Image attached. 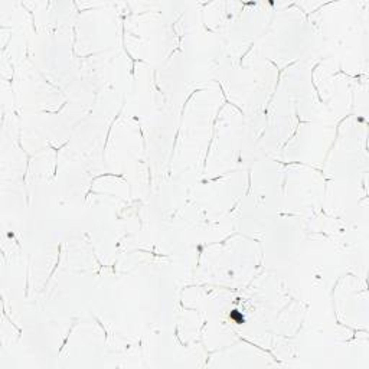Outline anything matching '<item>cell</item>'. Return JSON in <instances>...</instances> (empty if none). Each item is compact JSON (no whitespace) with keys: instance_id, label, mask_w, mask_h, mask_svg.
Wrapping results in <instances>:
<instances>
[{"instance_id":"obj_1","label":"cell","mask_w":369,"mask_h":369,"mask_svg":"<svg viewBox=\"0 0 369 369\" xmlns=\"http://www.w3.org/2000/svg\"><path fill=\"white\" fill-rule=\"evenodd\" d=\"M231 317H232L234 320H236L238 323H242V322H244V317H242V316H241V314H239L236 310H234V311L231 313Z\"/></svg>"}]
</instances>
